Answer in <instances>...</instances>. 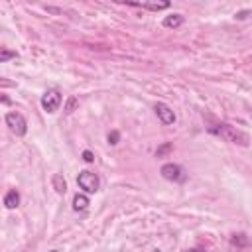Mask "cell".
Listing matches in <instances>:
<instances>
[{
  "label": "cell",
  "mask_w": 252,
  "mask_h": 252,
  "mask_svg": "<svg viewBox=\"0 0 252 252\" xmlns=\"http://www.w3.org/2000/svg\"><path fill=\"white\" fill-rule=\"evenodd\" d=\"M209 132L220 136L224 142L238 144V146H242V148H246V146L250 144V136H248L246 132H242V130H238L236 126H230V124H226V122L217 124V126H211Z\"/></svg>",
  "instance_id": "obj_1"
},
{
  "label": "cell",
  "mask_w": 252,
  "mask_h": 252,
  "mask_svg": "<svg viewBox=\"0 0 252 252\" xmlns=\"http://www.w3.org/2000/svg\"><path fill=\"white\" fill-rule=\"evenodd\" d=\"M77 185H79L85 193H96L98 187H100V179H98L96 173H93V171H89V169H83V171H79V175H77Z\"/></svg>",
  "instance_id": "obj_2"
},
{
  "label": "cell",
  "mask_w": 252,
  "mask_h": 252,
  "mask_svg": "<svg viewBox=\"0 0 252 252\" xmlns=\"http://www.w3.org/2000/svg\"><path fill=\"white\" fill-rule=\"evenodd\" d=\"M61 102H63V96H61L59 89H47L41 94V108L45 112H49V114H53L55 110H59Z\"/></svg>",
  "instance_id": "obj_3"
},
{
  "label": "cell",
  "mask_w": 252,
  "mask_h": 252,
  "mask_svg": "<svg viewBox=\"0 0 252 252\" xmlns=\"http://www.w3.org/2000/svg\"><path fill=\"white\" fill-rule=\"evenodd\" d=\"M6 126L16 136H26V132H28V122L20 112H8L6 114Z\"/></svg>",
  "instance_id": "obj_4"
},
{
  "label": "cell",
  "mask_w": 252,
  "mask_h": 252,
  "mask_svg": "<svg viewBox=\"0 0 252 252\" xmlns=\"http://www.w3.org/2000/svg\"><path fill=\"white\" fill-rule=\"evenodd\" d=\"M159 173H161V177L167 179V181H175V183L185 181V171H183V167L177 165V163H171V161H169V163H163L161 169H159Z\"/></svg>",
  "instance_id": "obj_5"
},
{
  "label": "cell",
  "mask_w": 252,
  "mask_h": 252,
  "mask_svg": "<svg viewBox=\"0 0 252 252\" xmlns=\"http://www.w3.org/2000/svg\"><path fill=\"white\" fill-rule=\"evenodd\" d=\"M154 110H156L158 118L161 120V124L169 126V124H173V122H175V112H173L165 102H156V104H154Z\"/></svg>",
  "instance_id": "obj_6"
},
{
  "label": "cell",
  "mask_w": 252,
  "mask_h": 252,
  "mask_svg": "<svg viewBox=\"0 0 252 252\" xmlns=\"http://www.w3.org/2000/svg\"><path fill=\"white\" fill-rule=\"evenodd\" d=\"M120 4H126V6H132V8H146V10H165L169 8V2H120Z\"/></svg>",
  "instance_id": "obj_7"
},
{
  "label": "cell",
  "mask_w": 252,
  "mask_h": 252,
  "mask_svg": "<svg viewBox=\"0 0 252 252\" xmlns=\"http://www.w3.org/2000/svg\"><path fill=\"white\" fill-rule=\"evenodd\" d=\"M20 205V193L16 189H10L6 195H4V207L6 209H16Z\"/></svg>",
  "instance_id": "obj_8"
},
{
  "label": "cell",
  "mask_w": 252,
  "mask_h": 252,
  "mask_svg": "<svg viewBox=\"0 0 252 252\" xmlns=\"http://www.w3.org/2000/svg\"><path fill=\"white\" fill-rule=\"evenodd\" d=\"M51 183H53V189H55L59 195H65V193H67V181H65V177H63L61 173H55L53 179H51Z\"/></svg>",
  "instance_id": "obj_9"
},
{
  "label": "cell",
  "mask_w": 252,
  "mask_h": 252,
  "mask_svg": "<svg viewBox=\"0 0 252 252\" xmlns=\"http://www.w3.org/2000/svg\"><path fill=\"white\" fill-rule=\"evenodd\" d=\"M183 22H185V18L181 14H171V16H165L163 18V26L165 28H179Z\"/></svg>",
  "instance_id": "obj_10"
},
{
  "label": "cell",
  "mask_w": 252,
  "mask_h": 252,
  "mask_svg": "<svg viewBox=\"0 0 252 252\" xmlns=\"http://www.w3.org/2000/svg\"><path fill=\"white\" fill-rule=\"evenodd\" d=\"M89 207V197L83 193H77L73 197V211H85Z\"/></svg>",
  "instance_id": "obj_11"
},
{
  "label": "cell",
  "mask_w": 252,
  "mask_h": 252,
  "mask_svg": "<svg viewBox=\"0 0 252 252\" xmlns=\"http://www.w3.org/2000/svg\"><path fill=\"white\" fill-rule=\"evenodd\" d=\"M230 244H234L238 248H244L248 244V238H246V234H232L230 236Z\"/></svg>",
  "instance_id": "obj_12"
},
{
  "label": "cell",
  "mask_w": 252,
  "mask_h": 252,
  "mask_svg": "<svg viewBox=\"0 0 252 252\" xmlns=\"http://www.w3.org/2000/svg\"><path fill=\"white\" fill-rule=\"evenodd\" d=\"M16 51L14 49H8V47H0V63L4 61H10V59H16Z\"/></svg>",
  "instance_id": "obj_13"
},
{
  "label": "cell",
  "mask_w": 252,
  "mask_h": 252,
  "mask_svg": "<svg viewBox=\"0 0 252 252\" xmlns=\"http://www.w3.org/2000/svg\"><path fill=\"white\" fill-rule=\"evenodd\" d=\"M77 106H79V98L77 96H69L67 102H65V114H71Z\"/></svg>",
  "instance_id": "obj_14"
},
{
  "label": "cell",
  "mask_w": 252,
  "mask_h": 252,
  "mask_svg": "<svg viewBox=\"0 0 252 252\" xmlns=\"http://www.w3.org/2000/svg\"><path fill=\"white\" fill-rule=\"evenodd\" d=\"M171 150H173V144H169V142H167V144H163V146H159V148L156 150V158H163V156H165V154H169Z\"/></svg>",
  "instance_id": "obj_15"
},
{
  "label": "cell",
  "mask_w": 252,
  "mask_h": 252,
  "mask_svg": "<svg viewBox=\"0 0 252 252\" xmlns=\"http://www.w3.org/2000/svg\"><path fill=\"white\" fill-rule=\"evenodd\" d=\"M106 138H108V144H110V146H116V144H118V140H120V134H118L116 130H112V132H108V136H106Z\"/></svg>",
  "instance_id": "obj_16"
},
{
  "label": "cell",
  "mask_w": 252,
  "mask_h": 252,
  "mask_svg": "<svg viewBox=\"0 0 252 252\" xmlns=\"http://www.w3.org/2000/svg\"><path fill=\"white\" fill-rule=\"evenodd\" d=\"M81 158H83L87 163H93V161H94V154H93L91 150H85V152L81 154Z\"/></svg>",
  "instance_id": "obj_17"
},
{
  "label": "cell",
  "mask_w": 252,
  "mask_h": 252,
  "mask_svg": "<svg viewBox=\"0 0 252 252\" xmlns=\"http://www.w3.org/2000/svg\"><path fill=\"white\" fill-rule=\"evenodd\" d=\"M248 14H250V10H242V12H238V14H236V18H238V20H246V18H248Z\"/></svg>",
  "instance_id": "obj_18"
},
{
  "label": "cell",
  "mask_w": 252,
  "mask_h": 252,
  "mask_svg": "<svg viewBox=\"0 0 252 252\" xmlns=\"http://www.w3.org/2000/svg\"><path fill=\"white\" fill-rule=\"evenodd\" d=\"M0 102L2 104H12V98H8L6 94H0Z\"/></svg>",
  "instance_id": "obj_19"
},
{
  "label": "cell",
  "mask_w": 252,
  "mask_h": 252,
  "mask_svg": "<svg viewBox=\"0 0 252 252\" xmlns=\"http://www.w3.org/2000/svg\"><path fill=\"white\" fill-rule=\"evenodd\" d=\"M0 85H4V87H14L16 83H12V81H2V79H0Z\"/></svg>",
  "instance_id": "obj_20"
},
{
  "label": "cell",
  "mask_w": 252,
  "mask_h": 252,
  "mask_svg": "<svg viewBox=\"0 0 252 252\" xmlns=\"http://www.w3.org/2000/svg\"><path fill=\"white\" fill-rule=\"evenodd\" d=\"M183 252H205L203 248H189V250H183Z\"/></svg>",
  "instance_id": "obj_21"
},
{
  "label": "cell",
  "mask_w": 252,
  "mask_h": 252,
  "mask_svg": "<svg viewBox=\"0 0 252 252\" xmlns=\"http://www.w3.org/2000/svg\"><path fill=\"white\" fill-rule=\"evenodd\" d=\"M152 252H161V250H152Z\"/></svg>",
  "instance_id": "obj_22"
},
{
  "label": "cell",
  "mask_w": 252,
  "mask_h": 252,
  "mask_svg": "<svg viewBox=\"0 0 252 252\" xmlns=\"http://www.w3.org/2000/svg\"><path fill=\"white\" fill-rule=\"evenodd\" d=\"M49 252H57V250H49Z\"/></svg>",
  "instance_id": "obj_23"
}]
</instances>
